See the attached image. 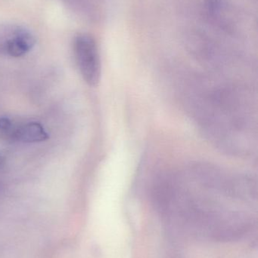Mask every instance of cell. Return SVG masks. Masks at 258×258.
<instances>
[{"mask_svg": "<svg viewBox=\"0 0 258 258\" xmlns=\"http://www.w3.org/2000/svg\"><path fill=\"white\" fill-rule=\"evenodd\" d=\"M2 162H3V159H2L1 156H0V165H1Z\"/></svg>", "mask_w": 258, "mask_h": 258, "instance_id": "6", "label": "cell"}, {"mask_svg": "<svg viewBox=\"0 0 258 258\" xmlns=\"http://www.w3.org/2000/svg\"><path fill=\"white\" fill-rule=\"evenodd\" d=\"M12 128V123L8 118H0V131L9 135Z\"/></svg>", "mask_w": 258, "mask_h": 258, "instance_id": "5", "label": "cell"}, {"mask_svg": "<svg viewBox=\"0 0 258 258\" xmlns=\"http://www.w3.org/2000/svg\"><path fill=\"white\" fill-rule=\"evenodd\" d=\"M250 99L242 88L218 83L204 88V92L197 93L192 102L195 116L208 136L226 148L234 149L241 141L242 144L246 141L247 135H251Z\"/></svg>", "mask_w": 258, "mask_h": 258, "instance_id": "1", "label": "cell"}, {"mask_svg": "<svg viewBox=\"0 0 258 258\" xmlns=\"http://www.w3.org/2000/svg\"><path fill=\"white\" fill-rule=\"evenodd\" d=\"M35 40L30 33L21 31L6 41V50L12 57H21L27 54L34 45Z\"/></svg>", "mask_w": 258, "mask_h": 258, "instance_id": "4", "label": "cell"}, {"mask_svg": "<svg viewBox=\"0 0 258 258\" xmlns=\"http://www.w3.org/2000/svg\"><path fill=\"white\" fill-rule=\"evenodd\" d=\"M74 52L83 80L92 87L98 86L101 77V61L94 38L88 34L77 36L74 39Z\"/></svg>", "mask_w": 258, "mask_h": 258, "instance_id": "2", "label": "cell"}, {"mask_svg": "<svg viewBox=\"0 0 258 258\" xmlns=\"http://www.w3.org/2000/svg\"><path fill=\"white\" fill-rule=\"evenodd\" d=\"M9 136L15 141L22 143L42 142L49 136L44 127L39 122H26L11 129Z\"/></svg>", "mask_w": 258, "mask_h": 258, "instance_id": "3", "label": "cell"}]
</instances>
